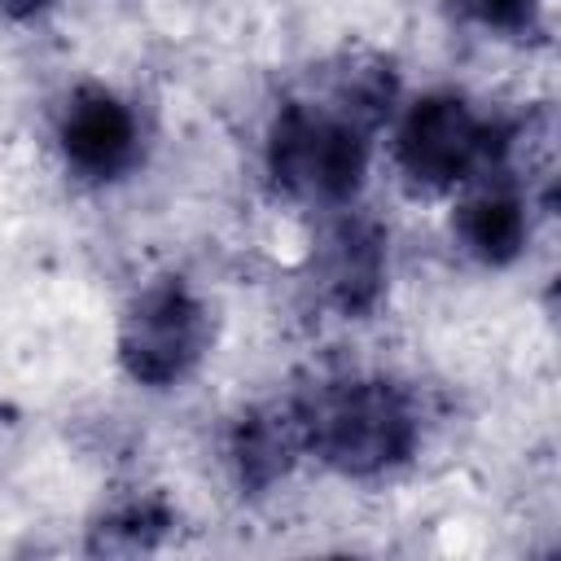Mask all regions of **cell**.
<instances>
[{
    "label": "cell",
    "instance_id": "obj_4",
    "mask_svg": "<svg viewBox=\"0 0 561 561\" xmlns=\"http://www.w3.org/2000/svg\"><path fill=\"white\" fill-rule=\"evenodd\" d=\"M210 342L206 307L175 280L149 285L123 316L118 355L127 373L145 386H171L197 368Z\"/></svg>",
    "mask_w": 561,
    "mask_h": 561
},
{
    "label": "cell",
    "instance_id": "obj_2",
    "mask_svg": "<svg viewBox=\"0 0 561 561\" xmlns=\"http://www.w3.org/2000/svg\"><path fill=\"white\" fill-rule=\"evenodd\" d=\"M272 175L285 193L316 206L346 202L368 162V127L333 101H294L276 114L267 140Z\"/></svg>",
    "mask_w": 561,
    "mask_h": 561
},
{
    "label": "cell",
    "instance_id": "obj_5",
    "mask_svg": "<svg viewBox=\"0 0 561 561\" xmlns=\"http://www.w3.org/2000/svg\"><path fill=\"white\" fill-rule=\"evenodd\" d=\"M61 149L83 175H114L136 153V118L105 88H79L61 114Z\"/></svg>",
    "mask_w": 561,
    "mask_h": 561
},
{
    "label": "cell",
    "instance_id": "obj_10",
    "mask_svg": "<svg viewBox=\"0 0 561 561\" xmlns=\"http://www.w3.org/2000/svg\"><path fill=\"white\" fill-rule=\"evenodd\" d=\"M44 0H0V9H9V13H35Z\"/></svg>",
    "mask_w": 561,
    "mask_h": 561
},
{
    "label": "cell",
    "instance_id": "obj_6",
    "mask_svg": "<svg viewBox=\"0 0 561 561\" xmlns=\"http://www.w3.org/2000/svg\"><path fill=\"white\" fill-rule=\"evenodd\" d=\"M302 451H307V438H302L298 408H259V412L241 416L237 438H232L237 473L250 486H272L276 478L289 473V465Z\"/></svg>",
    "mask_w": 561,
    "mask_h": 561
},
{
    "label": "cell",
    "instance_id": "obj_7",
    "mask_svg": "<svg viewBox=\"0 0 561 561\" xmlns=\"http://www.w3.org/2000/svg\"><path fill=\"white\" fill-rule=\"evenodd\" d=\"M324 289L342 311H359L381 289V232L364 219H346L324 241Z\"/></svg>",
    "mask_w": 561,
    "mask_h": 561
},
{
    "label": "cell",
    "instance_id": "obj_3",
    "mask_svg": "<svg viewBox=\"0 0 561 561\" xmlns=\"http://www.w3.org/2000/svg\"><path fill=\"white\" fill-rule=\"evenodd\" d=\"M495 131L460 96H425L394 131V158L403 175L425 188H451L482 175L495 162Z\"/></svg>",
    "mask_w": 561,
    "mask_h": 561
},
{
    "label": "cell",
    "instance_id": "obj_8",
    "mask_svg": "<svg viewBox=\"0 0 561 561\" xmlns=\"http://www.w3.org/2000/svg\"><path fill=\"white\" fill-rule=\"evenodd\" d=\"M456 228H460V241L469 254H478L486 263H508L526 245V206L513 188L486 184L460 206Z\"/></svg>",
    "mask_w": 561,
    "mask_h": 561
},
{
    "label": "cell",
    "instance_id": "obj_9",
    "mask_svg": "<svg viewBox=\"0 0 561 561\" xmlns=\"http://www.w3.org/2000/svg\"><path fill=\"white\" fill-rule=\"evenodd\" d=\"M473 9L491 22H513V18L526 13V0H473Z\"/></svg>",
    "mask_w": 561,
    "mask_h": 561
},
{
    "label": "cell",
    "instance_id": "obj_1",
    "mask_svg": "<svg viewBox=\"0 0 561 561\" xmlns=\"http://www.w3.org/2000/svg\"><path fill=\"white\" fill-rule=\"evenodd\" d=\"M298 412L307 451L342 473H381L416 443V412L390 381H337Z\"/></svg>",
    "mask_w": 561,
    "mask_h": 561
}]
</instances>
